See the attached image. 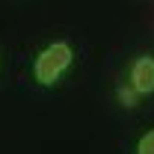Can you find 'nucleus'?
<instances>
[{
  "label": "nucleus",
  "instance_id": "1",
  "mask_svg": "<svg viewBox=\"0 0 154 154\" xmlns=\"http://www.w3.org/2000/svg\"><path fill=\"white\" fill-rule=\"evenodd\" d=\"M71 62H74V48L68 42H51L48 48L38 51L36 62H33V77L38 86H54L71 68Z\"/></svg>",
  "mask_w": 154,
  "mask_h": 154
},
{
  "label": "nucleus",
  "instance_id": "2",
  "mask_svg": "<svg viewBox=\"0 0 154 154\" xmlns=\"http://www.w3.org/2000/svg\"><path fill=\"white\" fill-rule=\"evenodd\" d=\"M128 83L134 86L139 95H151L154 92V57H136L131 65Z\"/></svg>",
  "mask_w": 154,
  "mask_h": 154
},
{
  "label": "nucleus",
  "instance_id": "3",
  "mask_svg": "<svg viewBox=\"0 0 154 154\" xmlns=\"http://www.w3.org/2000/svg\"><path fill=\"white\" fill-rule=\"evenodd\" d=\"M116 98H119V104H122V107L134 110V107H136V98H139V92H136L131 83H122V86L116 89Z\"/></svg>",
  "mask_w": 154,
  "mask_h": 154
},
{
  "label": "nucleus",
  "instance_id": "4",
  "mask_svg": "<svg viewBox=\"0 0 154 154\" xmlns=\"http://www.w3.org/2000/svg\"><path fill=\"white\" fill-rule=\"evenodd\" d=\"M136 154H154V131L139 136V142H136Z\"/></svg>",
  "mask_w": 154,
  "mask_h": 154
}]
</instances>
